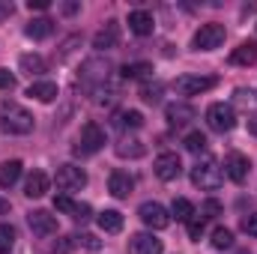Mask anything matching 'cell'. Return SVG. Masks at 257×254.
<instances>
[{
	"mask_svg": "<svg viewBox=\"0 0 257 254\" xmlns=\"http://www.w3.org/2000/svg\"><path fill=\"white\" fill-rule=\"evenodd\" d=\"M147 75H153V63H147V60L123 66V78H126V81H138V78H147Z\"/></svg>",
	"mask_w": 257,
	"mask_h": 254,
	"instance_id": "83f0119b",
	"label": "cell"
},
{
	"mask_svg": "<svg viewBox=\"0 0 257 254\" xmlns=\"http://www.w3.org/2000/svg\"><path fill=\"white\" fill-rule=\"evenodd\" d=\"M144 153H147V144L138 141V138H120V144H117V156L120 159H141Z\"/></svg>",
	"mask_w": 257,
	"mask_h": 254,
	"instance_id": "7402d4cb",
	"label": "cell"
},
{
	"mask_svg": "<svg viewBox=\"0 0 257 254\" xmlns=\"http://www.w3.org/2000/svg\"><path fill=\"white\" fill-rule=\"evenodd\" d=\"M96 221L105 233H120L123 230V212H117V209H102Z\"/></svg>",
	"mask_w": 257,
	"mask_h": 254,
	"instance_id": "cb8c5ba5",
	"label": "cell"
},
{
	"mask_svg": "<svg viewBox=\"0 0 257 254\" xmlns=\"http://www.w3.org/2000/svg\"><path fill=\"white\" fill-rule=\"evenodd\" d=\"M162 93H165V84H162V81H144L138 96H141L147 105H159V102H162Z\"/></svg>",
	"mask_w": 257,
	"mask_h": 254,
	"instance_id": "4316f807",
	"label": "cell"
},
{
	"mask_svg": "<svg viewBox=\"0 0 257 254\" xmlns=\"http://www.w3.org/2000/svg\"><path fill=\"white\" fill-rule=\"evenodd\" d=\"M75 239H78L84 248H90V251H96V248H99V239H96L93 233H81V236H75Z\"/></svg>",
	"mask_w": 257,
	"mask_h": 254,
	"instance_id": "f35d334b",
	"label": "cell"
},
{
	"mask_svg": "<svg viewBox=\"0 0 257 254\" xmlns=\"http://www.w3.org/2000/svg\"><path fill=\"white\" fill-rule=\"evenodd\" d=\"M21 171H24V165H21L18 159L0 162V189H9V186H15V183H18V177H21Z\"/></svg>",
	"mask_w": 257,
	"mask_h": 254,
	"instance_id": "d6986e66",
	"label": "cell"
},
{
	"mask_svg": "<svg viewBox=\"0 0 257 254\" xmlns=\"http://www.w3.org/2000/svg\"><path fill=\"white\" fill-rule=\"evenodd\" d=\"M138 215H141V221H144L147 227H153V230H165V227L171 224V212H168L162 203H156V200H147V203H141Z\"/></svg>",
	"mask_w": 257,
	"mask_h": 254,
	"instance_id": "9c48e42d",
	"label": "cell"
},
{
	"mask_svg": "<svg viewBox=\"0 0 257 254\" xmlns=\"http://www.w3.org/2000/svg\"><path fill=\"white\" fill-rule=\"evenodd\" d=\"M194 212H197L200 218H206V221H209V218H218V215L224 212V206H221L215 197H209V200H203V203H200V209H194Z\"/></svg>",
	"mask_w": 257,
	"mask_h": 254,
	"instance_id": "f546056e",
	"label": "cell"
},
{
	"mask_svg": "<svg viewBox=\"0 0 257 254\" xmlns=\"http://www.w3.org/2000/svg\"><path fill=\"white\" fill-rule=\"evenodd\" d=\"M15 87V75H9L6 69H0V90H12Z\"/></svg>",
	"mask_w": 257,
	"mask_h": 254,
	"instance_id": "ab89813d",
	"label": "cell"
},
{
	"mask_svg": "<svg viewBox=\"0 0 257 254\" xmlns=\"http://www.w3.org/2000/svg\"><path fill=\"white\" fill-rule=\"evenodd\" d=\"M248 132H251V135L257 138V120H248Z\"/></svg>",
	"mask_w": 257,
	"mask_h": 254,
	"instance_id": "ee69618b",
	"label": "cell"
},
{
	"mask_svg": "<svg viewBox=\"0 0 257 254\" xmlns=\"http://www.w3.org/2000/svg\"><path fill=\"white\" fill-rule=\"evenodd\" d=\"M171 215H174L177 221H189V218L194 215V203L192 200H186V197H177L174 206H171Z\"/></svg>",
	"mask_w": 257,
	"mask_h": 254,
	"instance_id": "f1b7e54d",
	"label": "cell"
},
{
	"mask_svg": "<svg viewBox=\"0 0 257 254\" xmlns=\"http://www.w3.org/2000/svg\"><path fill=\"white\" fill-rule=\"evenodd\" d=\"M6 15H12V3H0V18H6Z\"/></svg>",
	"mask_w": 257,
	"mask_h": 254,
	"instance_id": "b9f144b4",
	"label": "cell"
},
{
	"mask_svg": "<svg viewBox=\"0 0 257 254\" xmlns=\"http://www.w3.org/2000/svg\"><path fill=\"white\" fill-rule=\"evenodd\" d=\"M206 126L212 129V132H218V135L230 132V129L236 126V114H233V108L224 105V102L209 105V108H206Z\"/></svg>",
	"mask_w": 257,
	"mask_h": 254,
	"instance_id": "5b68a950",
	"label": "cell"
},
{
	"mask_svg": "<svg viewBox=\"0 0 257 254\" xmlns=\"http://www.w3.org/2000/svg\"><path fill=\"white\" fill-rule=\"evenodd\" d=\"M36 126L33 114L27 108H21L18 102H3L0 105V129L6 135H30Z\"/></svg>",
	"mask_w": 257,
	"mask_h": 254,
	"instance_id": "6da1fadb",
	"label": "cell"
},
{
	"mask_svg": "<svg viewBox=\"0 0 257 254\" xmlns=\"http://www.w3.org/2000/svg\"><path fill=\"white\" fill-rule=\"evenodd\" d=\"M105 147V132L99 123H84L81 129V138H78V147H75V156H90V153H99Z\"/></svg>",
	"mask_w": 257,
	"mask_h": 254,
	"instance_id": "8992f818",
	"label": "cell"
},
{
	"mask_svg": "<svg viewBox=\"0 0 257 254\" xmlns=\"http://www.w3.org/2000/svg\"><path fill=\"white\" fill-rule=\"evenodd\" d=\"M27 224H30V230L36 233V236H54L57 233V218L48 212V209H33L30 215H27Z\"/></svg>",
	"mask_w": 257,
	"mask_h": 254,
	"instance_id": "7c38bea8",
	"label": "cell"
},
{
	"mask_svg": "<svg viewBox=\"0 0 257 254\" xmlns=\"http://www.w3.org/2000/svg\"><path fill=\"white\" fill-rule=\"evenodd\" d=\"M54 183H57V189L63 191V194H72V191H81L87 186V174L78 165H60Z\"/></svg>",
	"mask_w": 257,
	"mask_h": 254,
	"instance_id": "52a82bcc",
	"label": "cell"
},
{
	"mask_svg": "<svg viewBox=\"0 0 257 254\" xmlns=\"http://www.w3.org/2000/svg\"><path fill=\"white\" fill-rule=\"evenodd\" d=\"M75 203H78V200H72L69 194H57V197H54V209H57V212H66V215H72Z\"/></svg>",
	"mask_w": 257,
	"mask_h": 254,
	"instance_id": "d590c367",
	"label": "cell"
},
{
	"mask_svg": "<svg viewBox=\"0 0 257 254\" xmlns=\"http://www.w3.org/2000/svg\"><path fill=\"white\" fill-rule=\"evenodd\" d=\"M233 105L239 108V111H257V90L254 87H236L233 90Z\"/></svg>",
	"mask_w": 257,
	"mask_h": 254,
	"instance_id": "603a6c76",
	"label": "cell"
},
{
	"mask_svg": "<svg viewBox=\"0 0 257 254\" xmlns=\"http://www.w3.org/2000/svg\"><path fill=\"white\" fill-rule=\"evenodd\" d=\"M132 189H135V180L128 177L126 171H114V174L108 177V191H111L114 197H120V200H123V197L132 194Z\"/></svg>",
	"mask_w": 257,
	"mask_h": 254,
	"instance_id": "e0dca14e",
	"label": "cell"
},
{
	"mask_svg": "<svg viewBox=\"0 0 257 254\" xmlns=\"http://www.w3.org/2000/svg\"><path fill=\"white\" fill-rule=\"evenodd\" d=\"M186 227H189V239H200V236H203V230H206V218H200V215L194 212L192 218L186 221Z\"/></svg>",
	"mask_w": 257,
	"mask_h": 254,
	"instance_id": "e575fe53",
	"label": "cell"
},
{
	"mask_svg": "<svg viewBox=\"0 0 257 254\" xmlns=\"http://www.w3.org/2000/svg\"><path fill=\"white\" fill-rule=\"evenodd\" d=\"M248 171H251L248 156H242V153H227V159H224V177H230L236 186H242V183L248 180Z\"/></svg>",
	"mask_w": 257,
	"mask_h": 254,
	"instance_id": "8fae6325",
	"label": "cell"
},
{
	"mask_svg": "<svg viewBox=\"0 0 257 254\" xmlns=\"http://www.w3.org/2000/svg\"><path fill=\"white\" fill-rule=\"evenodd\" d=\"M48 6H51L48 0H27V9H39V12H42V9H48Z\"/></svg>",
	"mask_w": 257,
	"mask_h": 254,
	"instance_id": "60d3db41",
	"label": "cell"
},
{
	"mask_svg": "<svg viewBox=\"0 0 257 254\" xmlns=\"http://www.w3.org/2000/svg\"><path fill=\"white\" fill-rule=\"evenodd\" d=\"M224 36H227L224 24H218V21L200 24V30L192 36V48H194V51H212V48H221Z\"/></svg>",
	"mask_w": 257,
	"mask_h": 254,
	"instance_id": "277c9868",
	"label": "cell"
},
{
	"mask_svg": "<svg viewBox=\"0 0 257 254\" xmlns=\"http://www.w3.org/2000/svg\"><path fill=\"white\" fill-rule=\"evenodd\" d=\"M108 78H111V63H108L105 57H90V60H84V66H81V84H84V87L102 90V87L108 84Z\"/></svg>",
	"mask_w": 257,
	"mask_h": 254,
	"instance_id": "3957f363",
	"label": "cell"
},
{
	"mask_svg": "<svg viewBox=\"0 0 257 254\" xmlns=\"http://www.w3.org/2000/svg\"><path fill=\"white\" fill-rule=\"evenodd\" d=\"M165 117H168L171 126H186V123H192L194 117H197V111H194L189 102H171L165 108Z\"/></svg>",
	"mask_w": 257,
	"mask_h": 254,
	"instance_id": "4fadbf2b",
	"label": "cell"
},
{
	"mask_svg": "<svg viewBox=\"0 0 257 254\" xmlns=\"http://www.w3.org/2000/svg\"><path fill=\"white\" fill-rule=\"evenodd\" d=\"M9 212V200L6 197H0V215H6Z\"/></svg>",
	"mask_w": 257,
	"mask_h": 254,
	"instance_id": "7bdbcfd3",
	"label": "cell"
},
{
	"mask_svg": "<svg viewBox=\"0 0 257 254\" xmlns=\"http://www.w3.org/2000/svg\"><path fill=\"white\" fill-rule=\"evenodd\" d=\"M117 42H120V27H117V21H108V24L93 36V48H96V51H111V48H117Z\"/></svg>",
	"mask_w": 257,
	"mask_h": 254,
	"instance_id": "9a60e30c",
	"label": "cell"
},
{
	"mask_svg": "<svg viewBox=\"0 0 257 254\" xmlns=\"http://www.w3.org/2000/svg\"><path fill=\"white\" fill-rule=\"evenodd\" d=\"M51 186V180H48V174H42V171H33L30 177H27V183H24V194L27 197H42L45 191Z\"/></svg>",
	"mask_w": 257,
	"mask_h": 254,
	"instance_id": "ffe728a7",
	"label": "cell"
},
{
	"mask_svg": "<svg viewBox=\"0 0 257 254\" xmlns=\"http://www.w3.org/2000/svg\"><path fill=\"white\" fill-rule=\"evenodd\" d=\"M117 126L120 129H141L144 126V114L141 111H123V114H117Z\"/></svg>",
	"mask_w": 257,
	"mask_h": 254,
	"instance_id": "4dcf8cb0",
	"label": "cell"
},
{
	"mask_svg": "<svg viewBox=\"0 0 257 254\" xmlns=\"http://www.w3.org/2000/svg\"><path fill=\"white\" fill-rule=\"evenodd\" d=\"M257 63V42H242L239 48H233L230 66H254Z\"/></svg>",
	"mask_w": 257,
	"mask_h": 254,
	"instance_id": "44dd1931",
	"label": "cell"
},
{
	"mask_svg": "<svg viewBox=\"0 0 257 254\" xmlns=\"http://www.w3.org/2000/svg\"><path fill=\"white\" fill-rule=\"evenodd\" d=\"M128 254H162V239L153 233H135L128 239Z\"/></svg>",
	"mask_w": 257,
	"mask_h": 254,
	"instance_id": "5bb4252c",
	"label": "cell"
},
{
	"mask_svg": "<svg viewBox=\"0 0 257 254\" xmlns=\"http://www.w3.org/2000/svg\"><path fill=\"white\" fill-rule=\"evenodd\" d=\"M153 171H156V177H159L162 183H174V180L183 174V162H180L177 153H162V156L156 159Z\"/></svg>",
	"mask_w": 257,
	"mask_h": 254,
	"instance_id": "30bf717a",
	"label": "cell"
},
{
	"mask_svg": "<svg viewBox=\"0 0 257 254\" xmlns=\"http://www.w3.org/2000/svg\"><path fill=\"white\" fill-rule=\"evenodd\" d=\"M153 27H156V21H153V15H150L147 9H135V12H128V30H132L135 36H150Z\"/></svg>",
	"mask_w": 257,
	"mask_h": 254,
	"instance_id": "2e32d148",
	"label": "cell"
},
{
	"mask_svg": "<svg viewBox=\"0 0 257 254\" xmlns=\"http://www.w3.org/2000/svg\"><path fill=\"white\" fill-rule=\"evenodd\" d=\"M24 33H27L30 39H48V36L54 33V21H51V18H33V21L24 27Z\"/></svg>",
	"mask_w": 257,
	"mask_h": 254,
	"instance_id": "d4e9b609",
	"label": "cell"
},
{
	"mask_svg": "<svg viewBox=\"0 0 257 254\" xmlns=\"http://www.w3.org/2000/svg\"><path fill=\"white\" fill-rule=\"evenodd\" d=\"M12 245H15V227L3 221V224H0V254H9Z\"/></svg>",
	"mask_w": 257,
	"mask_h": 254,
	"instance_id": "1f68e13d",
	"label": "cell"
},
{
	"mask_svg": "<svg viewBox=\"0 0 257 254\" xmlns=\"http://www.w3.org/2000/svg\"><path fill=\"white\" fill-rule=\"evenodd\" d=\"M18 66H21V72H24V75H30V78H39V75L48 69V66H45V60H42L39 54H21Z\"/></svg>",
	"mask_w": 257,
	"mask_h": 254,
	"instance_id": "484cf974",
	"label": "cell"
},
{
	"mask_svg": "<svg viewBox=\"0 0 257 254\" xmlns=\"http://www.w3.org/2000/svg\"><path fill=\"white\" fill-rule=\"evenodd\" d=\"M236 254H251V251H236Z\"/></svg>",
	"mask_w": 257,
	"mask_h": 254,
	"instance_id": "f6af8a7d",
	"label": "cell"
},
{
	"mask_svg": "<svg viewBox=\"0 0 257 254\" xmlns=\"http://www.w3.org/2000/svg\"><path fill=\"white\" fill-rule=\"evenodd\" d=\"M186 150L189 153H203L206 150V135L203 132H189L186 135Z\"/></svg>",
	"mask_w": 257,
	"mask_h": 254,
	"instance_id": "836d02e7",
	"label": "cell"
},
{
	"mask_svg": "<svg viewBox=\"0 0 257 254\" xmlns=\"http://www.w3.org/2000/svg\"><path fill=\"white\" fill-rule=\"evenodd\" d=\"M212 245H215L218 251L230 248V245H233V233H230L227 227H215V230H212Z\"/></svg>",
	"mask_w": 257,
	"mask_h": 254,
	"instance_id": "d6a6232c",
	"label": "cell"
},
{
	"mask_svg": "<svg viewBox=\"0 0 257 254\" xmlns=\"http://www.w3.org/2000/svg\"><path fill=\"white\" fill-rule=\"evenodd\" d=\"M27 96H30V99H36V102H54V99L60 96V90H57V84H54V81H36V84H30Z\"/></svg>",
	"mask_w": 257,
	"mask_h": 254,
	"instance_id": "ac0fdd59",
	"label": "cell"
},
{
	"mask_svg": "<svg viewBox=\"0 0 257 254\" xmlns=\"http://www.w3.org/2000/svg\"><path fill=\"white\" fill-rule=\"evenodd\" d=\"M239 227H242V233H248V236H257V212H251V215H242Z\"/></svg>",
	"mask_w": 257,
	"mask_h": 254,
	"instance_id": "8d00e7d4",
	"label": "cell"
},
{
	"mask_svg": "<svg viewBox=\"0 0 257 254\" xmlns=\"http://www.w3.org/2000/svg\"><path fill=\"white\" fill-rule=\"evenodd\" d=\"M192 183L203 191L221 189V183H224V168H221L212 156H200L197 165L192 168Z\"/></svg>",
	"mask_w": 257,
	"mask_h": 254,
	"instance_id": "7a4b0ae2",
	"label": "cell"
},
{
	"mask_svg": "<svg viewBox=\"0 0 257 254\" xmlns=\"http://www.w3.org/2000/svg\"><path fill=\"white\" fill-rule=\"evenodd\" d=\"M215 84H218V81L209 78V75H180V78L174 81V90H177L180 96H200V93L212 90Z\"/></svg>",
	"mask_w": 257,
	"mask_h": 254,
	"instance_id": "ba28073f",
	"label": "cell"
},
{
	"mask_svg": "<svg viewBox=\"0 0 257 254\" xmlns=\"http://www.w3.org/2000/svg\"><path fill=\"white\" fill-rule=\"evenodd\" d=\"M90 212H93V209H90L87 203H75V209H72V218H75V221H87V218H90Z\"/></svg>",
	"mask_w": 257,
	"mask_h": 254,
	"instance_id": "74e56055",
	"label": "cell"
}]
</instances>
